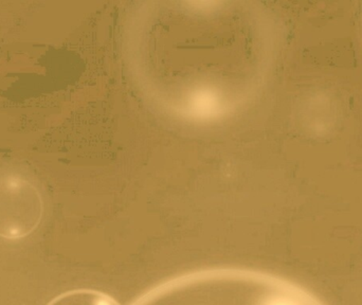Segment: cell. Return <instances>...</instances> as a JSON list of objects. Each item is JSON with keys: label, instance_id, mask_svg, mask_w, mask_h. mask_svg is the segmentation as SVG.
Masks as SVG:
<instances>
[{"label": "cell", "instance_id": "obj_1", "mask_svg": "<svg viewBox=\"0 0 362 305\" xmlns=\"http://www.w3.org/2000/svg\"><path fill=\"white\" fill-rule=\"evenodd\" d=\"M42 217V200L36 188L17 175L0 177V236L19 240L31 234Z\"/></svg>", "mask_w": 362, "mask_h": 305}, {"label": "cell", "instance_id": "obj_2", "mask_svg": "<svg viewBox=\"0 0 362 305\" xmlns=\"http://www.w3.org/2000/svg\"><path fill=\"white\" fill-rule=\"evenodd\" d=\"M47 305H121L112 296L97 289H78L65 292Z\"/></svg>", "mask_w": 362, "mask_h": 305}]
</instances>
